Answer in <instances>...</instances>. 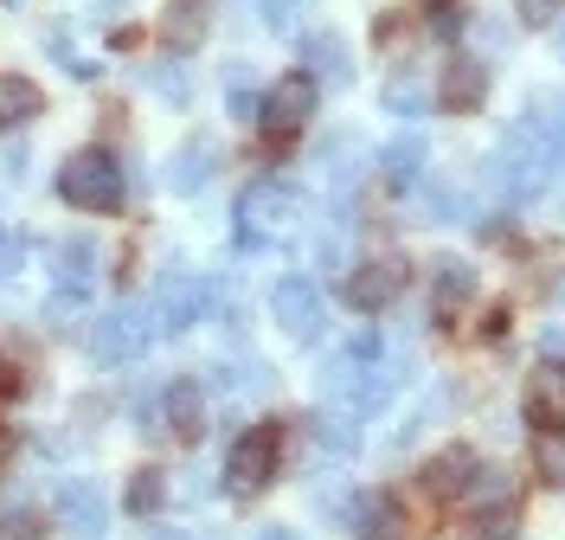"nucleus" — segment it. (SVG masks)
<instances>
[{"label": "nucleus", "mask_w": 565, "mask_h": 540, "mask_svg": "<svg viewBox=\"0 0 565 540\" xmlns=\"http://www.w3.org/2000/svg\"><path fill=\"white\" fill-rule=\"evenodd\" d=\"M282 464V425H250L238 444H232V457H225V489L232 496H257Z\"/></svg>", "instance_id": "obj_2"}, {"label": "nucleus", "mask_w": 565, "mask_h": 540, "mask_svg": "<svg viewBox=\"0 0 565 540\" xmlns=\"http://www.w3.org/2000/svg\"><path fill=\"white\" fill-rule=\"evenodd\" d=\"M0 540H52V521L39 508H20V515H0Z\"/></svg>", "instance_id": "obj_18"}, {"label": "nucleus", "mask_w": 565, "mask_h": 540, "mask_svg": "<svg viewBox=\"0 0 565 540\" xmlns=\"http://www.w3.org/2000/svg\"><path fill=\"white\" fill-rule=\"evenodd\" d=\"M469 296H476V271H469V264H444V271H437V296H430L437 322H457L462 309H469Z\"/></svg>", "instance_id": "obj_12"}, {"label": "nucleus", "mask_w": 565, "mask_h": 540, "mask_svg": "<svg viewBox=\"0 0 565 540\" xmlns=\"http://www.w3.org/2000/svg\"><path fill=\"white\" fill-rule=\"evenodd\" d=\"M7 464H13V432L0 425V476H7Z\"/></svg>", "instance_id": "obj_28"}, {"label": "nucleus", "mask_w": 565, "mask_h": 540, "mask_svg": "<svg viewBox=\"0 0 565 540\" xmlns=\"http://www.w3.org/2000/svg\"><path fill=\"white\" fill-rule=\"evenodd\" d=\"M309 116H316V77L309 72H289L264 91V129H270L277 142H289Z\"/></svg>", "instance_id": "obj_4"}, {"label": "nucleus", "mask_w": 565, "mask_h": 540, "mask_svg": "<svg viewBox=\"0 0 565 540\" xmlns=\"http://www.w3.org/2000/svg\"><path fill=\"white\" fill-rule=\"evenodd\" d=\"M565 13V0H521V20H533V27H553Z\"/></svg>", "instance_id": "obj_24"}, {"label": "nucleus", "mask_w": 565, "mask_h": 540, "mask_svg": "<svg viewBox=\"0 0 565 540\" xmlns=\"http://www.w3.org/2000/svg\"><path fill=\"white\" fill-rule=\"evenodd\" d=\"M476 451L469 444H450V451H437L430 464H424V476H418V489L430 496V502H462L469 496V483H476Z\"/></svg>", "instance_id": "obj_5"}, {"label": "nucleus", "mask_w": 565, "mask_h": 540, "mask_svg": "<svg viewBox=\"0 0 565 540\" xmlns=\"http://www.w3.org/2000/svg\"><path fill=\"white\" fill-rule=\"evenodd\" d=\"M161 502H168V476H161L154 464H141L136 476H129V489H122V508H129L136 521H148Z\"/></svg>", "instance_id": "obj_13"}, {"label": "nucleus", "mask_w": 565, "mask_h": 540, "mask_svg": "<svg viewBox=\"0 0 565 540\" xmlns=\"http://www.w3.org/2000/svg\"><path fill=\"white\" fill-rule=\"evenodd\" d=\"M20 252H26V245H20L13 232H0V277H13V271H20Z\"/></svg>", "instance_id": "obj_25"}, {"label": "nucleus", "mask_w": 565, "mask_h": 540, "mask_svg": "<svg viewBox=\"0 0 565 540\" xmlns=\"http://www.w3.org/2000/svg\"><path fill=\"white\" fill-rule=\"evenodd\" d=\"M418 161H424V142H418V136H405V142H392V148H386L392 180H418Z\"/></svg>", "instance_id": "obj_21"}, {"label": "nucleus", "mask_w": 565, "mask_h": 540, "mask_svg": "<svg viewBox=\"0 0 565 540\" xmlns=\"http://www.w3.org/2000/svg\"><path fill=\"white\" fill-rule=\"evenodd\" d=\"M302 65H316L321 77H348V39H341V33H309Z\"/></svg>", "instance_id": "obj_16"}, {"label": "nucleus", "mask_w": 565, "mask_h": 540, "mask_svg": "<svg viewBox=\"0 0 565 540\" xmlns=\"http://www.w3.org/2000/svg\"><path fill=\"white\" fill-rule=\"evenodd\" d=\"M200 174H212V148L206 142H186L174 155V187H200Z\"/></svg>", "instance_id": "obj_20"}, {"label": "nucleus", "mask_w": 565, "mask_h": 540, "mask_svg": "<svg viewBox=\"0 0 565 540\" xmlns=\"http://www.w3.org/2000/svg\"><path fill=\"white\" fill-rule=\"evenodd\" d=\"M386 109L392 116H418V77H392L386 84Z\"/></svg>", "instance_id": "obj_22"}, {"label": "nucleus", "mask_w": 565, "mask_h": 540, "mask_svg": "<svg viewBox=\"0 0 565 540\" xmlns=\"http://www.w3.org/2000/svg\"><path fill=\"white\" fill-rule=\"evenodd\" d=\"M444 109L450 116H476L482 109V97H489V65L482 59H450V72H444Z\"/></svg>", "instance_id": "obj_7"}, {"label": "nucleus", "mask_w": 565, "mask_h": 540, "mask_svg": "<svg viewBox=\"0 0 565 540\" xmlns=\"http://www.w3.org/2000/svg\"><path fill=\"white\" fill-rule=\"evenodd\" d=\"M469 502H476V508L514 502V483H508V469H476V483H469Z\"/></svg>", "instance_id": "obj_17"}, {"label": "nucleus", "mask_w": 565, "mask_h": 540, "mask_svg": "<svg viewBox=\"0 0 565 540\" xmlns=\"http://www.w3.org/2000/svg\"><path fill=\"white\" fill-rule=\"evenodd\" d=\"M277 322L296 335V341H321V296L309 289V277H282L277 296H270Z\"/></svg>", "instance_id": "obj_6"}, {"label": "nucleus", "mask_w": 565, "mask_h": 540, "mask_svg": "<svg viewBox=\"0 0 565 540\" xmlns=\"http://www.w3.org/2000/svg\"><path fill=\"white\" fill-rule=\"evenodd\" d=\"M533 469H540L546 483H565V437L559 432H540V444H533Z\"/></svg>", "instance_id": "obj_19"}, {"label": "nucleus", "mask_w": 565, "mask_h": 540, "mask_svg": "<svg viewBox=\"0 0 565 540\" xmlns=\"http://www.w3.org/2000/svg\"><path fill=\"white\" fill-rule=\"evenodd\" d=\"M521 534V508L501 502V508H476L469 515V528H462V540H514Z\"/></svg>", "instance_id": "obj_14"}, {"label": "nucleus", "mask_w": 565, "mask_h": 540, "mask_svg": "<svg viewBox=\"0 0 565 540\" xmlns=\"http://www.w3.org/2000/svg\"><path fill=\"white\" fill-rule=\"evenodd\" d=\"M264 20H270V27H289V20H296V0H264Z\"/></svg>", "instance_id": "obj_26"}, {"label": "nucleus", "mask_w": 565, "mask_h": 540, "mask_svg": "<svg viewBox=\"0 0 565 540\" xmlns=\"http://www.w3.org/2000/svg\"><path fill=\"white\" fill-rule=\"evenodd\" d=\"M380 45L398 52V45H405V20H380Z\"/></svg>", "instance_id": "obj_27"}, {"label": "nucleus", "mask_w": 565, "mask_h": 540, "mask_svg": "<svg viewBox=\"0 0 565 540\" xmlns=\"http://www.w3.org/2000/svg\"><path fill=\"white\" fill-rule=\"evenodd\" d=\"M39 109H45V91H39L33 77L0 72V129H20V123H33Z\"/></svg>", "instance_id": "obj_11"}, {"label": "nucleus", "mask_w": 565, "mask_h": 540, "mask_svg": "<svg viewBox=\"0 0 565 540\" xmlns=\"http://www.w3.org/2000/svg\"><path fill=\"white\" fill-rule=\"evenodd\" d=\"M58 200L77 207V213H116L122 207V168H116V155H104V148L71 155L65 168H58Z\"/></svg>", "instance_id": "obj_1"}, {"label": "nucleus", "mask_w": 565, "mask_h": 540, "mask_svg": "<svg viewBox=\"0 0 565 540\" xmlns=\"http://www.w3.org/2000/svg\"><path fill=\"white\" fill-rule=\"evenodd\" d=\"M527 425H540V432L565 425V367H540L527 380Z\"/></svg>", "instance_id": "obj_9"}, {"label": "nucleus", "mask_w": 565, "mask_h": 540, "mask_svg": "<svg viewBox=\"0 0 565 540\" xmlns=\"http://www.w3.org/2000/svg\"><path fill=\"white\" fill-rule=\"evenodd\" d=\"M168 432H174L180 444H200V437H206V399H200L193 380H174V387H168Z\"/></svg>", "instance_id": "obj_10"}, {"label": "nucleus", "mask_w": 565, "mask_h": 540, "mask_svg": "<svg viewBox=\"0 0 565 540\" xmlns=\"http://www.w3.org/2000/svg\"><path fill=\"white\" fill-rule=\"evenodd\" d=\"M257 540H296V528H257Z\"/></svg>", "instance_id": "obj_29"}, {"label": "nucleus", "mask_w": 565, "mask_h": 540, "mask_svg": "<svg viewBox=\"0 0 565 540\" xmlns=\"http://www.w3.org/2000/svg\"><path fill=\"white\" fill-rule=\"evenodd\" d=\"M58 515H65L71 521V534H97V528H104V515H97V496H90V489H84V483H71V489H58Z\"/></svg>", "instance_id": "obj_15"}, {"label": "nucleus", "mask_w": 565, "mask_h": 540, "mask_svg": "<svg viewBox=\"0 0 565 540\" xmlns=\"http://www.w3.org/2000/svg\"><path fill=\"white\" fill-rule=\"evenodd\" d=\"M405 277H412V264H405L398 252L366 257V264H360V271L348 277V303L360 309V316H380V309H392V303H398Z\"/></svg>", "instance_id": "obj_3"}, {"label": "nucleus", "mask_w": 565, "mask_h": 540, "mask_svg": "<svg viewBox=\"0 0 565 540\" xmlns=\"http://www.w3.org/2000/svg\"><path fill=\"white\" fill-rule=\"evenodd\" d=\"M353 534L360 540H405V534H418V528H412V515L392 502V496H360L353 502Z\"/></svg>", "instance_id": "obj_8"}, {"label": "nucleus", "mask_w": 565, "mask_h": 540, "mask_svg": "<svg viewBox=\"0 0 565 540\" xmlns=\"http://www.w3.org/2000/svg\"><path fill=\"white\" fill-rule=\"evenodd\" d=\"M20 393H26V373H20V360L0 354V405H7V399H20Z\"/></svg>", "instance_id": "obj_23"}]
</instances>
